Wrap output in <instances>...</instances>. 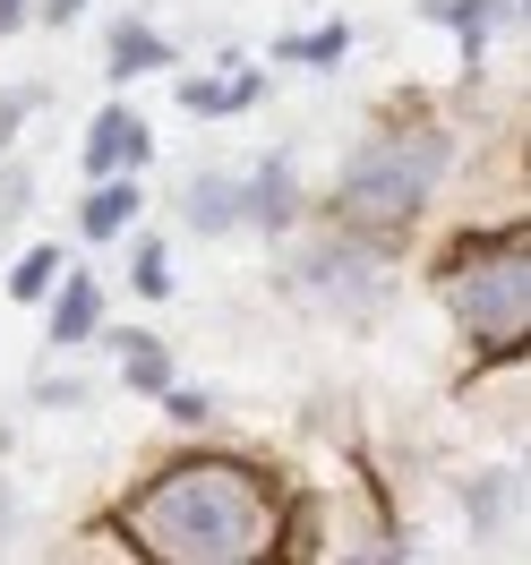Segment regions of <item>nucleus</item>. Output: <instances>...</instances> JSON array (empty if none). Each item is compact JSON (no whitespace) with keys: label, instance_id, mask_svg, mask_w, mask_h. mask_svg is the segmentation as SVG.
<instances>
[{"label":"nucleus","instance_id":"nucleus-1","mask_svg":"<svg viewBox=\"0 0 531 565\" xmlns=\"http://www.w3.org/2000/svg\"><path fill=\"white\" fill-rule=\"evenodd\" d=\"M129 523H138L146 557L232 565V557H257V548H266L275 505H266V489L248 480L241 462H180V471H163V480L129 505Z\"/></svg>","mask_w":531,"mask_h":565},{"label":"nucleus","instance_id":"nucleus-12","mask_svg":"<svg viewBox=\"0 0 531 565\" xmlns=\"http://www.w3.org/2000/svg\"><path fill=\"white\" fill-rule=\"evenodd\" d=\"M111 77H138V70H163V61H172V43L163 35H146V26H111Z\"/></svg>","mask_w":531,"mask_h":565},{"label":"nucleus","instance_id":"nucleus-7","mask_svg":"<svg viewBox=\"0 0 531 565\" xmlns=\"http://www.w3.org/2000/svg\"><path fill=\"white\" fill-rule=\"evenodd\" d=\"M232 223H241V180H189V232H232Z\"/></svg>","mask_w":531,"mask_h":565},{"label":"nucleus","instance_id":"nucleus-11","mask_svg":"<svg viewBox=\"0 0 531 565\" xmlns=\"http://www.w3.org/2000/svg\"><path fill=\"white\" fill-rule=\"evenodd\" d=\"M111 352L129 360V386L172 394V369H163V343H155V334H129V326H120V334H111Z\"/></svg>","mask_w":531,"mask_h":565},{"label":"nucleus","instance_id":"nucleus-15","mask_svg":"<svg viewBox=\"0 0 531 565\" xmlns=\"http://www.w3.org/2000/svg\"><path fill=\"white\" fill-rule=\"evenodd\" d=\"M300 61H343V26H326V35H309V43H291Z\"/></svg>","mask_w":531,"mask_h":565},{"label":"nucleus","instance_id":"nucleus-5","mask_svg":"<svg viewBox=\"0 0 531 565\" xmlns=\"http://www.w3.org/2000/svg\"><path fill=\"white\" fill-rule=\"evenodd\" d=\"M138 163H146V120L129 104H104L86 129V172L111 180V172H138Z\"/></svg>","mask_w":531,"mask_h":565},{"label":"nucleus","instance_id":"nucleus-3","mask_svg":"<svg viewBox=\"0 0 531 565\" xmlns=\"http://www.w3.org/2000/svg\"><path fill=\"white\" fill-rule=\"evenodd\" d=\"M446 300H455V318L471 326L489 352L523 343V326H531V257H523L514 241L471 248L455 275H446Z\"/></svg>","mask_w":531,"mask_h":565},{"label":"nucleus","instance_id":"nucleus-4","mask_svg":"<svg viewBox=\"0 0 531 565\" xmlns=\"http://www.w3.org/2000/svg\"><path fill=\"white\" fill-rule=\"evenodd\" d=\"M300 282H309L318 300H334V309H360V300L386 291V266H378L360 241H318V257L300 266Z\"/></svg>","mask_w":531,"mask_h":565},{"label":"nucleus","instance_id":"nucleus-17","mask_svg":"<svg viewBox=\"0 0 531 565\" xmlns=\"http://www.w3.org/2000/svg\"><path fill=\"white\" fill-rule=\"evenodd\" d=\"M18 9H26V0H0V35H9V26H18Z\"/></svg>","mask_w":531,"mask_h":565},{"label":"nucleus","instance_id":"nucleus-9","mask_svg":"<svg viewBox=\"0 0 531 565\" xmlns=\"http://www.w3.org/2000/svg\"><path fill=\"white\" fill-rule=\"evenodd\" d=\"M104 326V291L77 275V282H61V309H52V343H86Z\"/></svg>","mask_w":531,"mask_h":565},{"label":"nucleus","instance_id":"nucleus-10","mask_svg":"<svg viewBox=\"0 0 531 565\" xmlns=\"http://www.w3.org/2000/svg\"><path fill=\"white\" fill-rule=\"evenodd\" d=\"M241 214H248V223H266V232L291 214V172H284V154H266V163H257V189H241Z\"/></svg>","mask_w":531,"mask_h":565},{"label":"nucleus","instance_id":"nucleus-14","mask_svg":"<svg viewBox=\"0 0 531 565\" xmlns=\"http://www.w3.org/2000/svg\"><path fill=\"white\" fill-rule=\"evenodd\" d=\"M52 282H61V248H26L18 275H9V300H43Z\"/></svg>","mask_w":531,"mask_h":565},{"label":"nucleus","instance_id":"nucleus-8","mask_svg":"<svg viewBox=\"0 0 531 565\" xmlns=\"http://www.w3.org/2000/svg\"><path fill=\"white\" fill-rule=\"evenodd\" d=\"M257 95H266V77H257V70H248V77H189V86H180V104L206 111V120H214V111H248Z\"/></svg>","mask_w":531,"mask_h":565},{"label":"nucleus","instance_id":"nucleus-6","mask_svg":"<svg viewBox=\"0 0 531 565\" xmlns=\"http://www.w3.org/2000/svg\"><path fill=\"white\" fill-rule=\"evenodd\" d=\"M421 18L455 26L463 43H489L497 26H514V0H421Z\"/></svg>","mask_w":531,"mask_h":565},{"label":"nucleus","instance_id":"nucleus-13","mask_svg":"<svg viewBox=\"0 0 531 565\" xmlns=\"http://www.w3.org/2000/svg\"><path fill=\"white\" fill-rule=\"evenodd\" d=\"M129 214H138V189H129V172H111L104 189L86 198V241H111V232H120Z\"/></svg>","mask_w":531,"mask_h":565},{"label":"nucleus","instance_id":"nucleus-2","mask_svg":"<svg viewBox=\"0 0 531 565\" xmlns=\"http://www.w3.org/2000/svg\"><path fill=\"white\" fill-rule=\"evenodd\" d=\"M446 172V138L437 129H412V138H386L369 146L343 180V214H352L360 232H403L412 214L428 206V189Z\"/></svg>","mask_w":531,"mask_h":565},{"label":"nucleus","instance_id":"nucleus-16","mask_svg":"<svg viewBox=\"0 0 531 565\" xmlns=\"http://www.w3.org/2000/svg\"><path fill=\"white\" fill-rule=\"evenodd\" d=\"M77 9H86V0H43V26H70Z\"/></svg>","mask_w":531,"mask_h":565}]
</instances>
